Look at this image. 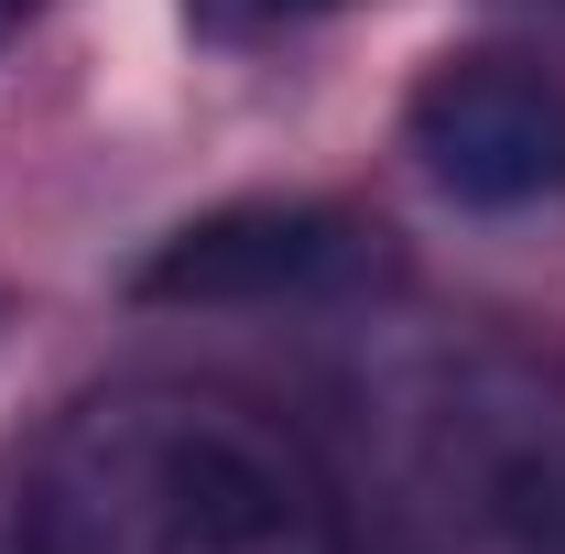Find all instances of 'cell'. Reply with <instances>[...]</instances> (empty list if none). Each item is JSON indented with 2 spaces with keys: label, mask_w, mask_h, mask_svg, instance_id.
<instances>
[{
  "label": "cell",
  "mask_w": 565,
  "mask_h": 554,
  "mask_svg": "<svg viewBox=\"0 0 565 554\" xmlns=\"http://www.w3.org/2000/svg\"><path fill=\"white\" fill-rule=\"evenodd\" d=\"M22 554H349L338 457L217 381H109L44 424Z\"/></svg>",
  "instance_id": "1"
},
{
  "label": "cell",
  "mask_w": 565,
  "mask_h": 554,
  "mask_svg": "<svg viewBox=\"0 0 565 554\" xmlns=\"http://www.w3.org/2000/svg\"><path fill=\"white\" fill-rule=\"evenodd\" d=\"M349 554H565V381L490 338H414L349 392Z\"/></svg>",
  "instance_id": "2"
},
{
  "label": "cell",
  "mask_w": 565,
  "mask_h": 554,
  "mask_svg": "<svg viewBox=\"0 0 565 554\" xmlns=\"http://www.w3.org/2000/svg\"><path fill=\"white\" fill-rule=\"evenodd\" d=\"M392 283H403V262L370 217L316 207V196H250V207L185 217L174 239H152L131 294L196 305V316H327V305H370Z\"/></svg>",
  "instance_id": "3"
},
{
  "label": "cell",
  "mask_w": 565,
  "mask_h": 554,
  "mask_svg": "<svg viewBox=\"0 0 565 554\" xmlns=\"http://www.w3.org/2000/svg\"><path fill=\"white\" fill-rule=\"evenodd\" d=\"M424 185L468 217H533L565 196V66L544 55H446L403 109Z\"/></svg>",
  "instance_id": "4"
},
{
  "label": "cell",
  "mask_w": 565,
  "mask_h": 554,
  "mask_svg": "<svg viewBox=\"0 0 565 554\" xmlns=\"http://www.w3.org/2000/svg\"><path fill=\"white\" fill-rule=\"evenodd\" d=\"M327 11H349V0H185V33L239 55V44H282V33H305Z\"/></svg>",
  "instance_id": "5"
},
{
  "label": "cell",
  "mask_w": 565,
  "mask_h": 554,
  "mask_svg": "<svg viewBox=\"0 0 565 554\" xmlns=\"http://www.w3.org/2000/svg\"><path fill=\"white\" fill-rule=\"evenodd\" d=\"M33 11H44V0H0V44H11V33H22Z\"/></svg>",
  "instance_id": "6"
},
{
  "label": "cell",
  "mask_w": 565,
  "mask_h": 554,
  "mask_svg": "<svg viewBox=\"0 0 565 554\" xmlns=\"http://www.w3.org/2000/svg\"><path fill=\"white\" fill-rule=\"evenodd\" d=\"M0 554H22V533H11V544H0Z\"/></svg>",
  "instance_id": "7"
}]
</instances>
